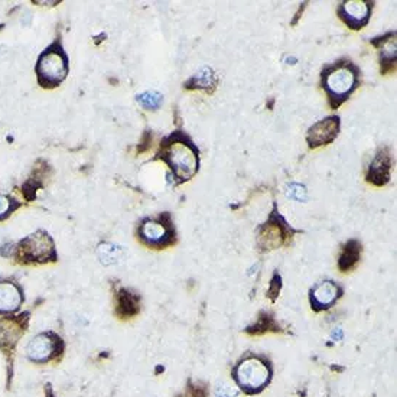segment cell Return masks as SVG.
<instances>
[{"mask_svg": "<svg viewBox=\"0 0 397 397\" xmlns=\"http://www.w3.org/2000/svg\"><path fill=\"white\" fill-rule=\"evenodd\" d=\"M155 159L165 162L176 184H184L192 180L200 171V149L182 130H175L162 139Z\"/></svg>", "mask_w": 397, "mask_h": 397, "instance_id": "obj_1", "label": "cell"}, {"mask_svg": "<svg viewBox=\"0 0 397 397\" xmlns=\"http://www.w3.org/2000/svg\"><path fill=\"white\" fill-rule=\"evenodd\" d=\"M361 82V70L349 58H340L324 65L321 71V87L328 97L331 108H338L352 94Z\"/></svg>", "mask_w": 397, "mask_h": 397, "instance_id": "obj_2", "label": "cell"}, {"mask_svg": "<svg viewBox=\"0 0 397 397\" xmlns=\"http://www.w3.org/2000/svg\"><path fill=\"white\" fill-rule=\"evenodd\" d=\"M231 377L243 393L254 396L270 384L273 379V364L266 356L250 352L238 360L231 371Z\"/></svg>", "mask_w": 397, "mask_h": 397, "instance_id": "obj_3", "label": "cell"}, {"mask_svg": "<svg viewBox=\"0 0 397 397\" xmlns=\"http://www.w3.org/2000/svg\"><path fill=\"white\" fill-rule=\"evenodd\" d=\"M31 312L25 311L20 314L2 317L0 319V352L6 363V389L9 390L13 380L15 356L16 348L22 337L27 334L29 328Z\"/></svg>", "mask_w": 397, "mask_h": 397, "instance_id": "obj_4", "label": "cell"}, {"mask_svg": "<svg viewBox=\"0 0 397 397\" xmlns=\"http://www.w3.org/2000/svg\"><path fill=\"white\" fill-rule=\"evenodd\" d=\"M35 71L38 82L43 88H55L67 78L70 73V59L59 39L54 41L45 51H42Z\"/></svg>", "mask_w": 397, "mask_h": 397, "instance_id": "obj_5", "label": "cell"}, {"mask_svg": "<svg viewBox=\"0 0 397 397\" xmlns=\"http://www.w3.org/2000/svg\"><path fill=\"white\" fill-rule=\"evenodd\" d=\"M299 233L295 230L286 218L279 212V207L273 203V210L270 211L266 222L260 224L256 230V246L260 253H269L272 250L280 249L282 246L289 245L291 240Z\"/></svg>", "mask_w": 397, "mask_h": 397, "instance_id": "obj_6", "label": "cell"}, {"mask_svg": "<svg viewBox=\"0 0 397 397\" xmlns=\"http://www.w3.org/2000/svg\"><path fill=\"white\" fill-rule=\"evenodd\" d=\"M13 257L20 264H48L58 260V253L52 237L38 230L15 245Z\"/></svg>", "mask_w": 397, "mask_h": 397, "instance_id": "obj_7", "label": "cell"}, {"mask_svg": "<svg viewBox=\"0 0 397 397\" xmlns=\"http://www.w3.org/2000/svg\"><path fill=\"white\" fill-rule=\"evenodd\" d=\"M138 238L150 249H166L176 243V230L171 212L146 217L138 226Z\"/></svg>", "mask_w": 397, "mask_h": 397, "instance_id": "obj_8", "label": "cell"}, {"mask_svg": "<svg viewBox=\"0 0 397 397\" xmlns=\"http://www.w3.org/2000/svg\"><path fill=\"white\" fill-rule=\"evenodd\" d=\"M65 341L54 331H43V333L32 337L27 345V359L36 364L45 366L50 363H58L64 357Z\"/></svg>", "mask_w": 397, "mask_h": 397, "instance_id": "obj_9", "label": "cell"}, {"mask_svg": "<svg viewBox=\"0 0 397 397\" xmlns=\"http://www.w3.org/2000/svg\"><path fill=\"white\" fill-rule=\"evenodd\" d=\"M373 9L374 2L368 0H347L338 5L337 15L351 31H360L368 25Z\"/></svg>", "mask_w": 397, "mask_h": 397, "instance_id": "obj_10", "label": "cell"}, {"mask_svg": "<svg viewBox=\"0 0 397 397\" xmlns=\"http://www.w3.org/2000/svg\"><path fill=\"white\" fill-rule=\"evenodd\" d=\"M344 295L342 286L334 280H321L310 291V303L315 312L328 311Z\"/></svg>", "mask_w": 397, "mask_h": 397, "instance_id": "obj_11", "label": "cell"}, {"mask_svg": "<svg viewBox=\"0 0 397 397\" xmlns=\"http://www.w3.org/2000/svg\"><path fill=\"white\" fill-rule=\"evenodd\" d=\"M341 130V119L340 116H328L308 129L306 142L310 149H318L321 146H326L333 143Z\"/></svg>", "mask_w": 397, "mask_h": 397, "instance_id": "obj_12", "label": "cell"}, {"mask_svg": "<svg viewBox=\"0 0 397 397\" xmlns=\"http://www.w3.org/2000/svg\"><path fill=\"white\" fill-rule=\"evenodd\" d=\"M393 165H394V158L391 155L390 147L389 146L380 147L368 165L366 175L367 182L377 188L386 187L391 178Z\"/></svg>", "mask_w": 397, "mask_h": 397, "instance_id": "obj_13", "label": "cell"}, {"mask_svg": "<svg viewBox=\"0 0 397 397\" xmlns=\"http://www.w3.org/2000/svg\"><path fill=\"white\" fill-rule=\"evenodd\" d=\"M25 302L22 286L12 279H0V317L15 315Z\"/></svg>", "mask_w": 397, "mask_h": 397, "instance_id": "obj_14", "label": "cell"}, {"mask_svg": "<svg viewBox=\"0 0 397 397\" xmlns=\"http://www.w3.org/2000/svg\"><path fill=\"white\" fill-rule=\"evenodd\" d=\"M371 45L379 50L380 71L383 75L396 71V31L387 32L383 36L370 39Z\"/></svg>", "mask_w": 397, "mask_h": 397, "instance_id": "obj_15", "label": "cell"}, {"mask_svg": "<svg viewBox=\"0 0 397 397\" xmlns=\"http://www.w3.org/2000/svg\"><path fill=\"white\" fill-rule=\"evenodd\" d=\"M140 296L127 288H119L115 294V312L120 319H131L140 312Z\"/></svg>", "mask_w": 397, "mask_h": 397, "instance_id": "obj_16", "label": "cell"}, {"mask_svg": "<svg viewBox=\"0 0 397 397\" xmlns=\"http://www.w3.org/2000/svg\"><path fill=\"white\" fill-rule=\"evenodd\" d=\"M361 252H363V246H361L360 240L349 238L347 243H344L341 252L338 254V260H337V266L340 272L348 273L351 270H354L360 263Z\"/></svg>", "mask_w": 397, "mask_h": 397, "instance_id": "obj_17", "label": "cell"}, {"mask_svg": "<svg viewBox=\"0 0 397 397\" xmlns=\"http://www.w3.org/2000/svg\"><path fill=\"white\" fill-rule=\"evenodd\" d=\"M218 85V78L215 75V73L212 71V68L210 67H204L198 73H195L192 77H189L185 82H184V88L185 90H201L205 92L208 94H212L215 92V88Z\"/></svg>", "mask_w": 397, "mask_h": 397, "instance_id": "obj_18", "label": "cell"}, {"mask_svg": "<svg viewBox=\"0 0 397 397\" xmlns=\"http://www.w3.org/2000/svg\"><path fill=\"white\" fill-rule=\"evenodd\" d=\"M246 333L249 335H263L268 333H283V329L280 328V325L270 312L261 311L256 322L246 328Z\"/></svg>", "mask_w": 397, "mask_h": 397, "instance_id": "obj_19", "label": "cell"}, {"mask_svg": "<svg viewBox=\"0 0 397 397\" xmlns=\"http://www.w3.org/2000/svg\"><path fill=\"white\" fill-rule=\"evenodd\" d=\"M97 257L104 266H115L124 259V250L122 246L112 241H103L97 247Z\"/></svg>", "mask_w": 397, "mask_h": 397, "instance_id": "obj_20", "label": "cell"}, {"mask_svg": "<svg viewBox=\"0 0 397 397\" xmlns=\"http://www.w3.org/2000/svg\"><path fill=\"white\" fill-rule=\"evenodd\" d=\"M136 100L146 110H158L164 103V96L158 92H145L139 94Z\"/></svg>", "mask_w": 397, "mask_h": 397, "instance_id": "obj_21", "label": "cell"}, {"mask_svg": "<svg viewBox=\"0 0 397 397\" xmlns=\"http://www.w3.org/2000/svg\"><path fill=\"white\" fill-rule=\"evenodd\" d=\"M286 196L291 198L298 203H306L308 201V189L303 184L299 182H291L286 187Z\"/></svg>", "mask_w": 397, "mask_h": 397, "instance_id": "obj_22", "label": "cell"}, {"mask_svg": "<svg viewBox=\"0 0 397 397\" xmlns=\"http://www.w3.org/2000/svg\"><path fill=\"white\" fill-rule=\"evenodd\" d=\"M19 207L20 203H17L15 198L0 194V219H6Z\"/></svg>", "mask_w": 397, "mask_h": 397, "instance_id": "obj_23", "label": "cell"}, {"mask_svg": "<svg viewBox=\"0 0 397 397\" xmlns=\"http://www.w3.org/2000/svg\"><path fill=\"white\" fill-rule=\"evenodd\" d=\"M280 291H282V276H280L279 272H275V273H273V277H272V280H270V283H269V288H268L266 296H268L272 302H275V301L277 299Z\"/></svg>", "mask_w": 397, "mask_h": 397, "instance_id": "obj_24", "label": "cell"}, {"mask_svg": "<svg viewBox=\"0 0 397 397\" xmlns=\"http://www.w3.org/2000/svg\"><path fill=\"white\" fill-rule=\"evenodd\" d=\"M207 396H208V390L205 386L194 384L192 382H188L185 393L181 397H207Z\"/></svg>", "mask_w": 397, "mask_h": 397, "instance_id": "obj_25", "label": "cell"}, {"mask_svg": "<svg viewBox=\"0 0 397 397\" xmlns=\"http://www.w3.org/2000/svg\"><path fill=\"white\" fill-rule=\"evenodd\" d=\"M237 394H238V389L234 386L226 384V383L218 384L214 391L215 397H237Z\"/></svg>", "mask_w": 397, "mask_h": 397, "instance_id": "obj_26", "label": "cell"}, {"mask_svg": "<svg viewBox=\"0 0 397 397\" xmlns=\"http://www.w3.org/2000/svg\"><path fill=\"white\" fill-rule=\"evenodd\" d=\"M344 338V333L341 328H335L333 333H331V340L333 341H341Z\"/></svg>", "mask_w": 397, "mask_h": 397, "instance_id": "obj_27", "label": "cell"}, {"mask_svg": "<svg viewBox=\"0 0 397 397\" xmlns=\"http://www.w3.org/2000/svg\"><path fill=\"white\" fill-rule=\"evenodd\" d=\"M43 391H45V397H55L51 383H47V384H45V387H43Z\"/></svg>", "mask_w": 397, "mask_h": 397, "instance_id": "obj_28", "label": "cell"}]
</instances>
